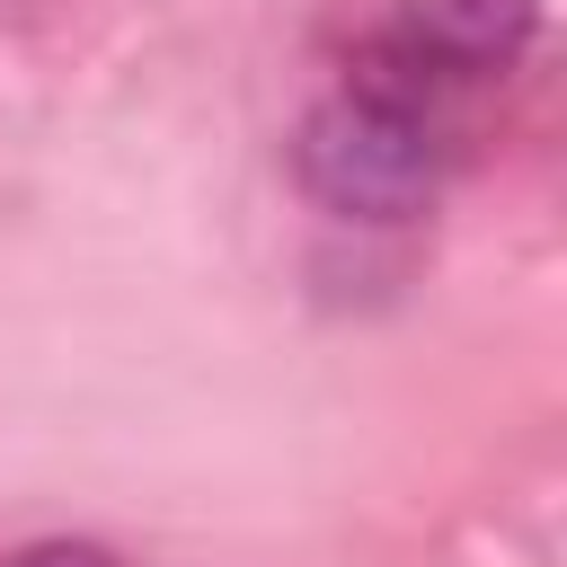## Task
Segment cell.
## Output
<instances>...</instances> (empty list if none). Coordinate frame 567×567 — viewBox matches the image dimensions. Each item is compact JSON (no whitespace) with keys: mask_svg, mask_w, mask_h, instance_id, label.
<instances>
[{"mask_svg":"<svg viewBox=\"0 0 567 567\" xmlns=\"http://www.w3.org/2000/svg\"><path fill=\"white\" fill-rule=\"evenodd\" d=\"M292 168L337 221H408L434 204V186L452 168V89H434L399 53L363 44L346 62V80L301 115Z\"/></svg>","mask_w":567,"mask_h":567,"instance_id":"6da1fadb","label":"cell"},{"mask_svg":"<svg viewBox=\"0 0 567 567\" xmlns=\"http://www.w3.org/2000/svg\"><path fill=\"white\" fill-rule=\"evenodd\" d=\"M532 27H540V0H399L372 44L399 53L408 71H425L434 89H470V80L505 71L532 44Z\"/></svg>","mask_w":567,"mask_h":567,"instance_id":"7a4b0ae2","label":"cell"},{"mask_svg":"<svg viewBox=\"0 0 567 567\" xmlns=\"http://www.w3.org/2000/svg\"><path fill=\"white\" fill-rule=\"evenodd\" d=\"M9 567H115L97 540H35V549H18Z\"/></svg>","mask_w":567,"mask_h":567,"instance_id":"3957f363","label":"cell"}]
</instances>
